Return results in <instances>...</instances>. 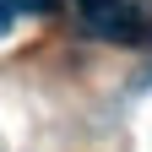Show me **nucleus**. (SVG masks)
Segmentation results:
<instances>
[{
  "mask_svg": "<svg viewBox=\"0 0 152 152\" xmlns=\"http://www.w3.org/2000/svg\"><path fill=\"white\" fill-rule=\"evenodd\" d=\"M11 11H27V16H49L54 11V0H6Z\"/></svg>",
  "mask_w": 152,
  "mask_h": 152,
  "instance_id": "obj_2",
  "label": "nucleus"
},
{
  "mask_svg": "<svg viewBox=\"0 0 152 152\" xmlns=\"http://www.w3.org/2000/svg\"><path fill=\"white\" fill-rule=\"evenodd\" d=\"M11 16H16V11L6 6V0H0V38H6V33H11Z\"/></svg>",
  "mask_w": 152,
  "mask_h": 152,
  "instance_id": "obj_3",
  "label": "nucleus"
},
{
  "mask_svg": "<svg viewBox=\"0 0 152 152\" xmlns=\"http://www.w3.org/2000/svg\"><path fill=\"white\" fill-rule=\"evenodd\" d=\"M76 6H82V22L98 33V38L130 44V38L147 33V11H141V0H76Z\"/></svg>",
  "mask_w": 152,
  "mask_h": 152,
  "instance_id": "obj_1",
  "label": "nucleus"
}]
</instances>
